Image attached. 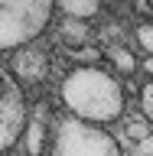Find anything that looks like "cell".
Here are the masks:
<instances>
[{
  "label": "cell",
  "mask_w": 153,
  "mask_h": 156,
  "mask_svg": "<svg viewBox=\"0 0 153 156\" xmlns=\"http://www.w3.org/2000/svg\"><path fill=\"white\" fill-rule=\"evenodd\" d=\"M62 104L68 107V117L101 127L124 114V88L104 68L78 65L62 81Z\"/></svg>",
  "instance_id": "6da1fadb"
},
{
  "label": "cell",
  "mask_w": 153,
  "mask_h": 156,
  "mask_svg": "<svg viewBox=\"0 0 153 156\" xmlns=\"http://www.w3.org/2000/svg\"><path fill=\"white\" fill-rule=\"evenodd\" d=\"M107 58H111L121 72H134V68H137V58L130 55L127 49H121V46H111V49H107Z\"/></svg>",
  "instance_id": "9c48e42d"
},
{
  "label": "cell",
  "mask_w": 153,
  "mask_h": 156,
  "mask_svg": "<svg viewBox=\"0 0 153 156\" xmlns=\"http://www.w3.org/2000/svg\"><path fill=\"white\" fill-rule=\"evenodd\" d=\"M144 72H150V75H153V58H147V62H144Z\"/></svg>",
  "instance_id": "7c38bea8"
},
{
  "label": "cell",
  "mask_w": 153,
  "mask_h": 156,
  "mask_svg": "<svg viewBox=\"0 0 153 156\" xmlns=\"http://www.w3.org/2000/svg\"><path fill=\"white\" fill-rule=\"evenodd\" d=\"M52 156H121V146L104 127L62 117L52 130Z\"/></svg>",
  "instance_id": "3957f363"
},
{
  "label": "cell",
  "mask_w": 153,
  "mask_h": 156,
  "mask_svg": "<svg viewBox=\"0 0 153 156\" xmlns=\"http://www.w3.org/2000/svg\"><path fill=\"white\" fill-rule=\"evenodd\" d=\"M10 156H26V153H10Z\"/></svg>",
  "instance_id": "4fadbf2b"
},
{
  "label": "cell",
  "mask_w": 153,
  "mask_h": 156,
  "mask_svg": "<svg viewBox=\"0 0 153 156\" xmlns=\"http://www.w3.org/2000/svg\"><path fill=\"white\" fill-rule=\"evenodd\" d=\"M56 16L49 0H0V49H26L46 33Z\"/></svg>",
  "instance_id": "7a4b0ae2"
},
{
  "label": "cell",
  "mask_w": 153,
  "mask_h": 156,
  "mask_svg": "<svg viewBox=\"0 0 153 156\" xmlns=\"http://www.w3.org/2000/svg\"><path fill=\"white\" fill-rule=\"evenodd\" d=\"M124 133L130 136V140H137V143H147V140H150V136H153V127L147 124L144 117H134V120H127Z\"/></svg>",
  "instance_id": "ba28073f"
},
{
  "label": "cell",
  "mask_w": 153,
  "mask_h": 156,
  "mask_svg": "<svg viewBox=\"0 0 153 156\" xmlns=\"http://www.w3.org/2000/svg\"><path fill=\"white\" fill-rule=\"evenodd\" d=\"M26 98L23 85L0 65V153L16 146V140L26 133Z\"/></svg>",
  "instance_id": "277c9868"
},
{
  "label": "cell",
  "mask_w": 153,
  "mask_h": 156,
  "mask_svg": "<svg viewBox=\"0 0 153 156\" xmlns=\"http://www.w3.org/2000/svg\"><path fill=\"white\" fill-rule=\"evenodd\" d=\"M140 114H144V120L153 127V78L140 85Z\"/></svg>",
  "instance_id": "30bf717a"
},
{
  "label": "cell",
  "mask_w": 153,
  "mask_h": 156,
  "mask_svg": "<svg viewBox=\"0 0 153 156\" xmlns=\"http://www.w3.org/2000/svg\"><path fill=\"white\" fill-rule=\"evenodd\" d=\"M134 36H137V46H140L147 55L153 58V23H140Z\"/></svg>",
  "instance_id": "8fae6325"
},
{
  "label": "cell",
  "mask_w": 153,
  "mask_h": 156,
  "mask_svg": "<svg viewBox=\"0 0 153 156\" xmlns=\"http://www.w3.org/2000/svg\"><path fill=\"white\" fill-rule=\"evenodd\" d=\"M59 33L65 42H88V26L85 23H78V20H65V23H59Z\"/></svg>",
  "instance_id": "52a82bcc"
},
{
  "label": "cell",
  "mask_w": 153,
  "mask_h": 156,
  "mask_svg": "<svg viewBox=\"0 0 153 156\" xmlns=\"http://www.w3.org/2000/svg\"><path fill=\"white\" fill-rule=\"evenodd\" d=\"M49 75V52L39 46H26L13 52V78L20 85H39Z\"/></svg>",
  "instance_id": "5b68a950"
},
{
  "label": "cell",
  "mask_w": 153,
  "mask_h": 156,
  "mask_svg": "<svg viewBox=\"0 0 153 156\" xmlns=\"http://www.w3.org/2000/svg\"><path fill=\"white\" fill-rule=\"evenodd\" d=\"M59 13H65L68 20H91L101 13V3H95V0H62V3H56Z\"/></svg>",
  "instance_id": "8992f818"
}]
</instances>
